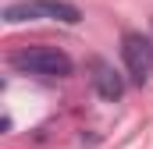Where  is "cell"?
Listing matches in <instances>:
<instances>
[{
  "instance_id": "277c9868",
  "label": "cell",
  "mask_w": 153,
  "mask_h": 149,
  "mask_svg": "<svg viewBox=\"0 0 153 149\" xmlns=\"http://www.w3.org/2000/svg\"><path fill=\"white\" fill-rule=\"evenodd\" d=\"M93 85H96V92L103 96V100H117L121 92H125V82H121V74L111 68V64H103V60H96L93 64Z\"/></svg>"
},
{
  "instance_id": "6da1fadb",
  "label": "cell",
  "mask_w": 153,
  "mask_h": 149,
  "mask_svg": "<svg viewBox=\"0 0 153 149\" xmlns=\"http://www.w3.org/2000/svg\"><path fill=\"white\" fill-rule=\"evenodd\" d=\"M11 64L18 71L43 74V78H64L71 74V57L57 46H25L18 53H11Z\"/></svg>"
},
{
  "instance_id": "7a4b0ae2",
  "label": "cell",
  "mask_w": 153,
  "mask_h": 149,
  "mask_svg": "<svg viewBox=\"0 0 153 149\" xmlns=\"http://www.w3.org/2000/svg\"><path fill=\"white\" fill-rule=\"evenodd\" d=\"M39 18H53V21H82V11L68 0H22V4H7L4 7V21H39Z\"/></svg>"
},
{
  "instance_id": "3957f363",
  "label": "cell",
  "mask_w": 153,
  "mask_h": 149,
  "mask_svg": "<svg viewBox=\"0 0 153 149\" xmlns=\"http://www.w3.org/2000/svg\"><path fill=\"white\" fill-rule=\"evenodd\" d=\"M121 57H125V68L132 74L135 85H143L153 74V43L143 32H125L121 39Z\"/></svg>"
}]
</instances>
